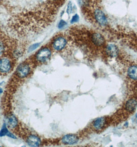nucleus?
<instances>
[{"instance_id": "obj_1", "label": "nucleus", "mask_w": 137, "mask_h": 147, "mask_svg": "<svg viewBox=\"0 0 137 147\" xmlns=\"http://www.w3.org/2000/svg\"><path fill=\"white\" fill-rule=\"evenodd\" d=\"M94 17L97 23L100 26H106L107 24L108 21L107 17L100 9H95L94 11Z\"/></svg>"}, {"instance_id": "obj_2", "label": "nucleus", "mask_w": 137, "mask_h": 147, "mask_svg": "<svg viewBox=\"0 0 137 147\" xmlns=\"http://www.w3.org/2000/svg\"><path fill=\"white\" fill-rule=\"evenodd\" d=\"M91 41L93 45L97 47H102L105 43L104 37L98 33H93L91 34Z\"/></svg>"}, {"instance_id": "obj_3", "label": "nucleus", "mask_w": 137, "mask_h": 147, "mask_svg": "<svg viewBox=\"0 0 137 147\" xmlns=\"http://www.w3.org/2000/svg\"><path fill=\"white\" fill-rule=\"evenodd\" d=\"M51 56V52L50 50L47 47L43 48L37 53L36 58L37 60L40 61L44 63L50 58Z\"/></svg>"}, {"instance_id": "obj_4", "label": "nucleus", "mask_w": 137, "mask_h": 147, "mask_svg": "<svg viewBox=\"0 0 137 147\" xmlns=\"http://www.w3.org/2000/svg\"><path fill=\"white\" fill-rule=\"evenodd\" d=\"M67 45V40L66 38L63 36L56 38L53 42V47L54 50L57 51H61L63 50Z\"/></svg>"}, {"instance_id": "obj_5", "label": "nucleus", "mask_w": 137, "mask_h": 147, "mask_svg": "<svg viewBox=\"0 0 137 147\" xmlns=\"http://www.w3.org/2000/svg\"><path fill=\"white\" fill-rule=\"evenodd\" d=\"M11 63L7 58L0 59V72L2 74H7L11 71Z\"/></svg>"}, {"instance_id": "obj_6", "label": "nucleus", "mask_w": 137, "mask_h": 147, "mask_svg": "<svg viewBox=\"0 0 137 147\" xmlns=\"http://www.w3.org/2000/svg\"><path fill=\"white\" fill-rule=\"evenodd\" d=\"M31 71L30 67L27 63H22L17 70V74L20 78H23L27 76Z\"/></svg>"}, {"instance_id": "obj_7", "label": "nucleus", "mask_w": 137, "mask_h": 147, "mask_svg": "<svg viewBox=\"0 0 137 147\" xmlns=\"http://www.w3.org/2000/svg\"><path fill=\"white\" fill-rule=\"evenodd\" d=\"M106 53L111 58L116 57L119 54V49L116 45L109 44L106 47Z\"/></svg>"}, {"instance_id": "obj_8", "label": "nucleus", "mask_w": 137, "mask_h": 147, "mask_svg": "<svg viewBox=\"0 0 137 147\" xmlns=\"http://www.w3.org/2000/svg\"><path fill=\"white\" fill-rule=\"evenodd\" d=\"M107 124V120L105 117H100L93 122L92 127L95 131H100L104 128Z\"/></svg>"}, {"instance_id": "obj_9", "label": "nucleus", "mask_w": 137, "mask_h": 147, "mask_svg": "<svg viewBox=\"0 0 137 147\" xmlns=\"http://www.w3.org/2000/svg\"><path fill=\"white\" fill-rule=\"evenodd\" d=\"M79 138L78 136L75 135L73 134H68L66 135L63 136L62 139V142L64 144H76L78 142Z\"/></svg>"}, {"instance_id": "obj_10", "label": "nucleus", "mask_w": 137, "mask_h": 147, "mask_svg": "<svg viewBox=\"0 0 137 147\" xmlns=\"http://www.w3.org/2000/svg\"><path fill=\"white\" fill-rule=\"evenodd\" d=\"M137 105V101L136 99L132 98L127 101L125 104V110L129 113H132Z\"/></svg>"}, {"instance_id": "obj_11", "label": "nucleus", "mask_w": 137, "mask_h": 147, "mask_svg": "<svg viewBox=\"0 0 137 147\" xmlns=\"http://www.w3.org/2000/svg\"><path fill=\"white\" fill-rule=\"evenodd\" d=\"M27 142L31 147H38L41 144V140L37 136L31 135L28 137Z\"/></svg>"}, {"instance_id": "obj_12", "label": "nucleus", "mask_w": 137, "mask_h": 147, "mask_svg": "<svg viewBox=\"0 0 137 147\" xmlns=\"http://www.w3.org/2000/svg\"><path fill=\"white\" fill-rule=\"evenodd\" d=\"M127 76L133 81H137V66L132 65L127 70Z\"/></svg>"}, {"instance_id": "obj_13", "label": "nucleus", "mask_w": 137, "mask_h": 147, "mask_svg": "<svg viewBox=\"0 0 137 147\" xmlns=\"http://www.w3.org/2000/svg\"><path fill=\"white\" fill-rule=\"evenodd\" d=\"M6 122L8 126L11 129H14L16 128L18 124V121L15 116L11 115L8 117L6 119Z\"/></svg>"}, {"instance_id": "obj_14", "label": "nucleus", "mask_w": 137, "mask_h": 147, "mask_svg": "<svg viewBox=\"0 0 137 147\" xmlns=\"http://www.w3.org/2000/svg\"><path fill=\"white\" fill-rule=\"evenodd\" d=\"M9 133L10 132L8 131V129L6 126L5 124H4L2 128L1 129V130L0 131V137L5 136H8Z\"/></svg>"}, {"instance_id": "obj_15", "label": "nucleus", "mask_w": 137, "mask_h": 147, "mask_svg": "<svg viewBox=\"0 0 137 147\" xmlns=\"http://www.w3.org/2000/svg\"><path fill=\"white\" fill-rule=\"evenodd\" d=\"M39 43H35V44H33V45H32L29 47V52H32V51H34L35 49H36L39 46Z\"/></svg>"}, {"instance_id": "obj_16", "label": "nucleus", "mask_w": 137, "mask_h": 147, "mask_svg": "<svg viewBox=\"0 0 137 147\" xmlns=\"http://www.w3.org/2000/svg\"><path fill=\"white\" fill-rule=\"evenodd\" d=\"M72 9H73V7H72V4L71 2H69L67 6V13L68 14L70 15L71 14L72 11Z\"/></svg>"}, {"instance_id": "obj_17", "label": "nucleus", "mask_w": 137, "mask_h": 147, "mask_svg": "<svg viewBox=\"0 0 137 147\" xmlns=\"http://www.w3.org/2000/svg\"><path fill=\"white\" fill-rule=\"evenodd\" d=\"M79 16L77 14H75L74 15V16L72 17L71 20V23L72 24L76 23L77 22L79 21Z\"/></svg>"}, {"instance_id": "obj_18", "label": "nucleus", "mask_w": 137, "mask_h": 147, "mask_svg": "<svg viewBox=\"0 0 137 147\" xmlns=\"http://www.w3.org/2000/svg\"><path fill=\"white\" fill-rule=\"evenodd\" d=\"M79 5L82 6H85L89 4V0H78Z\"/></svg>"}, {"instance_id": "obj_19", "label": "nucleus", "mask_w": 137, "mask_h": 147, "mask_svg": "<svg viewBox=\"0 0 137 147\" xmlns=\"http://www.w3.org/2000/svg\"><path fill=\"white\" fill-rule=\"evenodd\" d=\"M66 25H67V22L66 21H64L63 20H61L58 23V29H63L65 26H66Z\"/></svg>"}, {"instance_id": "obj_20", "label": "nucleus", "mask_w": 137, "mask_h": 147, "mask_svg": "<svg viewBox=\"0 0 137 147\" xmlns=\"http://www.w3.org/2000/svg\"><path fill=\"white\" fill-rule=\"evenodd\" d=\"M4 51V45L3 42L0 41V55H2Z\"/></svg>"}, {"instance_id": "obj_21", "label": "nucleus", "mask_w": 137, "mask_h": 147, "mask_svg": "<svg viewBox=\"0 0 137 147\" xmlns=\"http://www.w3.org/2000/svg\"><path fill=\"white\" fill-rule=\"evenodd\" d=\"M2 92H3V90L1 88H0V94H1Z\"/></svg>"}]
</instances>
